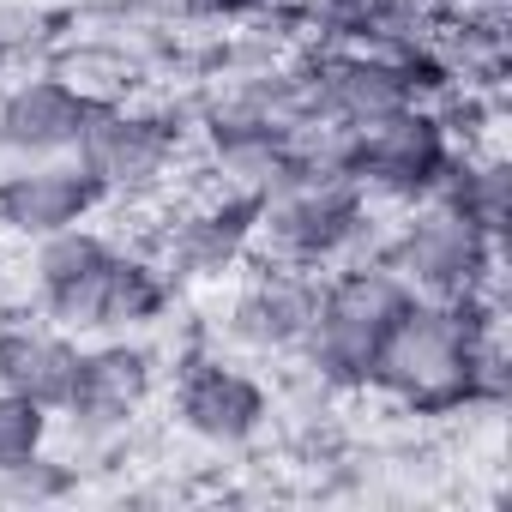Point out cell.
<instances>
[{
    "mask_svg": "<svg viewBox=\"0 0 512 512\" xmlns=\"http://www.w3.org/2000/svg\"><path fill=\"white\" fill-rule=\"evenodd\" d=\"M368 398H380L410 422L500 416L512 398L506 296H464V302L416 296L374 362Z\"/></svg>",
    "mask_w": 512,
    "mask_h": 512,
    "instance_id": "cell-1",
    "label": "cell"
},
{
    "mask_svg": "<svg viewBox=\"0 0 512 512\" xmlns=\"http://www.w3.org/2000/svg\"><path fill=\"white\" fill-rule=\"evenodd\" d=\"M416 296L374 260H344L332 272H320L314 290V326L302 338V350L290 356L308 380H320L332 398H368L374 386V362L392 338V326L404 320Z\"/></svg>",
    "mask_w": 512,
    "mask_h": 512,
    "instance_id": "cell-2",
    "label": "cell"
},
{
    "mask_svg": "<svg viewBox=\"0 0 512 512\" xmlns=\"http://www.w3.org/2000/svg\"><path fill=\"white\" fill-rule=\"evenodd\" d=\"M374 260L422 302H464V296H506V235L470 223L464 211L422 199L380 223Z\"/></svg>",
    "mask_w": 512,
    "mask_h": 512,
    "instance_id": "cell-3",
    "label": "cell"
},
{
    "mask_svg": "<svg viewBox=\"0 0 512 512\" xmlns=\"http://www.w3.org/2000/svg\"><path fill=\"white\" fill-rule=\"evenodd\" d=\"M380 223H386V211L344 169H332V151H326L314 169H302V175H290L284 187L266 193L260 253L320 278V272H332L344 260L374 253Z\"/></svg>",
    "mask_w": 512,
    "mask_h": 512,
    "instance_id": "cell-4",
    "label": "cell"
},
{
    "mask_svg": "<svg viewBox=\"0 0 512 512\" xmlns=\"http://www.w3.org/2000/svg\"><path fill=\"white\" fill-rule=\"evenodd\" d=\"M163 410L175 434H187L205 452H247L278 422V392L253 374L247 356L223 350L211 332H193L163 374Z\"/></svg>",
    "mask_w": 512,
    "mask_h": 512,
    "instance_id": "cell-5",
    "label": "cell"
},
{
    "mask_svg": "<svg viewBox=\"0 0 512 512\" xmlns=\"http://www.w3.org/2000/svg\"><path fill=\"white\" fill-rule=\"evenodd\" d=\"M109 205H151L175 193L181 169L193 163V109L163 97H121L103 103L73 151Z\"/></svg>",
    "mask_w": 512,
    "mask_h": 512,
    "instance_id": "cell-6",
    "label": "cell"
},
{
    "mask_svg": "<svg viewBox=\"0 0 512 512\" xmlns=\"http://www.w3.org/2000/svg\"><path fill=\"white\" fill-rule=\"evenodd\" d=\"M163 199L169 205L145 241L157 247V260L175 272L181 290H217L260 253V217H266L260 187H235V181L205 175L199 187L163 193Z\"/></svg>",
    "mask_w": 512,
    "mask_h": 512,
    "instance_id": "cell-7",
    "label": "cell"
},
{
    "mask_svg": "<svg viewBox=\"0 0 512 512\" xmlns=\"http://www.w3.org/2000/svg\"><path fill=\"white\" fill-rule=\"evenodd\" d=\"M446 163H452V139L440 133L428 103H404L368 127L332 133V169H344L380 211H410L434 199Z\"/></svg>",
    "mask_w": 512,
    "mask_h": 512,
    "instance_id": "cell-8",
    "label": "cell"
},
{
    "mask_svg": "<svg viewBox=\"0 0 512 512\" xmlns=\"http://www.w3.org/2000/svg\"><path fill=\"white\" fill-rule=\"evenodd\" d=\"M223 302L211 314V338L247 362H290L314 326V290L320 278L302 272V266H284V260H266V253H253V260L217 284Z\"/></svg>",
    "mask_w": 512,
    "mask_h": 512,
    "instance_id": "cell-9",
    "label": "cell"
},
{
    "mask_svg": "<svg viewBox=\"0 0 512 512\" xmlns=\"http://www.w3.org/2000/svg\"><path fill=\"white\" fill-rule=\"evenodd\" d=\"M163 374L169 356L151 338H85L73 392L55 410V422H67L79 446H109L127 428H139V416L163 398Z\"/></svg>",
    "mask_w": 512,
    "mask_h": 512,
    "instance_id": "cell-10",
    "label": "cell"
},
{
    "mask_svg": "<svg viewBox=\"0 0 512 512\" xmlns=\"http://www.w3.org/2000/svg\"><path fill=\"white\" fill-rule=\"evenodd\" d=\"M109 260H115V235L97 229V223H73L61 235H43V241H31L25 302L43 320L67 326L73 338H91L97 332V296H103Z\"/></svg>",
    "mask_w": 512,
    "mask_h": 512,
    "instance_id": "cell-11",
    "label": "cell"
},
{
    "mask_svg": "<svg viewBox=\"0 0 512 512\" xmlns=\"http://www.w3.org/2000/svg\"><path fill=\"white\" fill-rule=\"evenodd\" d=\"M109 211L103 187L79 157H19L0 163V235L7 241H43L73 223H97Z\"/></svg>",
    "mask_w": 512,
    "mask_h": 512,
    "instance_id": "cell-12",
    "label": "cell"
},
{
    "mask_svg": "<svg viewBox=\"0 0 512 512\" xmlns=\"http://www.w3.org/2000/svg\"><path fill=\"white\" fill-rule=\"evenodd\" d=\"M103 103L85 97L67 73L55 67H25L0 85V157H73L91 115Z\"/></svg>",
    "mask_w": 512,
    "mask_h": 512,
    "instance_id": "cell-13",
    "label": "cell"
},
{
    "mask_svg": "<svg viewBox=\"0 0 512 512\" xmlns=\"http://www.w3.org/2000/svg\"><path fill=\"white\" fill-rule=\"evenodd\" d=\"M181 284L175 272L157 260L151 241H115V260L97 296V332L91 338H151L157 326L175 320L181 308Z\"/></svg>",
    "mask_w": 512,
    "mask_h": 512,
    "instance_id": "cell-14",
    "label": "cell"
},
{
    "mask_svg": "<svg viewBox=\"0 0 512 512\" xmlns=\"http://www.w3.org/2000/svg\"><path fill=\"white\" fill-rule=\"evenodd\" d=\"M79 344L67 326L43 320L37 308L25 314H0V386L37 398L43 410H61L79 374Z\"/></svg>",
    "mask_w": 512,
    "mask_h": 512,
    "instance_id": "cell-15",
    "label": "cell"
},
{
    "mask_svg": "<svg viewBox=\"0 0 512 512\" xmlns=\"http://www.w3.org/2000/svg\"><path fill=\"white\" fill-rule=\"evenodd\" d=\"M434 199L452 205V211H464L470 223L506 235V217H512V163H506V145L500 139L494 145H476V151H458L452 145V163H446Z\"/></svg>",
    "mask_w": 512,
    "mask_h": 512,
    "instance_id": "cell-16",
    "label": "cell"
},
{
    "mask_svg": "<svg viewBox=\"0 0 512 512\" xmlns=\"http://www.w3.org/2000/svg\"><path fill=\"white\" fill-rule=\"evenodd\" d=\"M428 109H434L440 133H446L458 151L494 145V139H500V127H506V91H482V85H458V79H452Z\"/></svg>",
    "mask_w": 512,
    "mask_h": 512,
    "instance_id": "cell-17",
    "label": "cell"
},
{
    "mask_svg": "<svg viewBox=\"0 0 512 512\" xmlns=\"http://www.w3.org/2000/svg\"><path fill=\"white\" fill-rule=\"evenodd\" d=\"M55 428H61L55 410H43L37 398L0 386V476L19 470V464L37 458V452H49V446H55Z\"/></svg>",
    "mask_w": 512,
    "mask_h": 512,
    "instance_id": "cell-18",
    "label": "cell"
},
{
    "mask_svg": "<svg viewBox=\"0 0 512 512\" xmlns=\"http://www.w3.org/2000/svg\"><path fill=\"white\" fill-rule=\"evenodd\" d=\"M296 7L308 13L314 43H320V37H362L392 0H296Z\"/></svg>",
    "mask_w": 512,
    "mask_h": 512,
    "instance_id": "cell-19",
    "label": "cell"
},
{
    "mask_svg": "<svg viewBox=\"0 0 512 512\" xmlns=\"http://www.w3.org/2000/svg\"><path fill=\"white\" fill-rule=\"evenodd\" d=\"M0 494H7V500H61V494H73V470L55 452H37L19 470L0 476Z\"/></svg>",
    "mask_w": 512,
    "mask_h": 512,
    "instance_id": "cell-20",
    "label": "cell"
},
{
    "mask_svg": "<svg viewBox=\"0 0 512 512\" xmlns=\"http://www.w3.org/2000/svg\"><path fill=\"white\" fill-rule=\"evenodd\" d=\"M266 7H278V0H175V19H187V25H247Z\"/></svg>",
    "mask_w": 512,
    "mask_h": 512,
    "instance_id": "cell-21",
    "label": "cell"
}]
</instances>
